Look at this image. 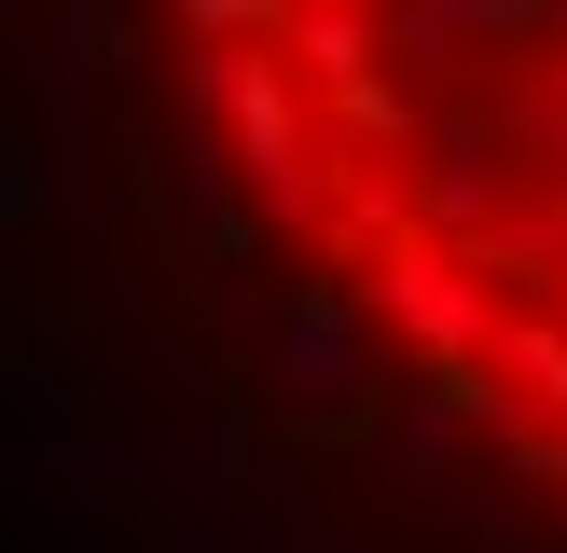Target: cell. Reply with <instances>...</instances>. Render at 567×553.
Here are the masks:
<instances>
[{
  "label": "cell",
  "instance_id": "obj_1",
  "mask_svg": "<svg viewBox=\"0 0 567 553\" xmlns=\"http://www.w3.org/2000/svg\"><path fill=\"white\" fill-rule=\"evenodd\" d=\"M360 319H402L415 359H485V346H498L485 263H457V249H430V236H402V249H374V263H360Z\"/></svg>",
  "mask_w": 567,
  "mask_h": 553
},
{
  "label": "cell",
  "instance_id": "obj_2",
  "mask_svg": "<svg viewBox=\"0 0 567 553\" xmlns=\"http://www.w3.org/2000/svg\"><path fill=\"white\" fill-rule=\"evenodd\" d=\"M277 387H291V401L360 387V291H347V276H319V291L277 304Z\"/></svg>",
  "mask_w": 567,
  "mask_h": 553
},
{
  "label": "cell",
  "instance_id": "obj_3",
  "mask_svg": "<svg viewBox=\"0 0 567 553\" xmlns=\"http://www.w3.org/2000/svg\"><path fill=\"white\" fill-rule=\"evenodd\" d=\"M415 236L457 249V263L498 236V138H485V125H443V166L415 180Z\"/></svg>",
  "mask_w": 567,
  "mask_h": 553
},
{
  "label": "cell",
  "instance_id": "obj_4",
  "mask_svg": "<svg viewBox=\"0 0 567 553\" xmlns=\"http://www.w3.org/2000/svg\"><path fill=\"white\" fill-rule=\"evenodd\" d=\"M277 70L319 83V97H332V83H374L388 70V14H360V0H305V14L277 28Z\"/></svg>",
  "mask_w": 567,
  "mask_h": 553
},
{
  "label": "cell",
  "instance_id": "obj_5",
  "mask_svg": "<svg viewBox=\"0 0 567 553\" xmlns=\"http://www.w3.org/2000/svg\"><path fill=\"white\" fill-rule=\"evenodd\" d=\"M485 374L513 387L540 429H567V319H498V346H485Z\"/></svg>",
  "mask_w": 567,
  "mask_h": 553
},
{
  "label": "cell",
  "instance_id": "obj_6",
  "mask_svg": "<svg viewBox=\"0 0 567 553\" xmlns=\"http://www.w3.org/2000/svg\"><path fill=\"white\" fill-rule=\"evenodd\" d=\"M402 401H415V429H443V442H457V429H513V415H526L513 387L485 374V359H415Z\"/></svg>",
  "mask_w": 567,
  "mask_h": 553
},
{
  "label": "cell",
  "instance_id": "obj_7",
  "mask_svg": "<svg viewBox=\"0 0 567 553\" xmlns=\"http://www.w3.org/2000/svg\"><path fill=\"white\" fill-rule=\"evenodd\" d=\"M55 42H70V70H83V83H111V70L138 55V28H125V14H55Z\"/></svg>",
  "mask_w": 567,
  "mask_h": 553
},
{
  "label": "cell",
  "instance_id": "obj_8",
  "mask_svg": "<svg viewBox=\"0 0 567 553\" xmlns=\"http://www.w3.org/2000/svg\"><path fill=\"white\" fill-rule=\"evenodd\" d=\"M498 457H513V484H567V429H540V415H513Z\"/></svg>",
  "mask_w": 567,
  "mask_h": 553
},
{
  "label": "cell",
  "instance_id": "obj_9",
  "mask_svg": "<svg viewBox=\"0 0 567 553\" xmlns=\"http://www.w3.org/2000/svg\"><path fill=\"white\" fill-rule=\"evenodd\" d=\"M526 153H554V166H567V111H526Z\"/></svg>",
  "mask_w": 567,
  "mask_h": 553
},
{
  "label": "cell",
  "instance_id": "obj_10",
  "mask_svg": "<svg viewBox=\"0 0 567 553\" xmlns=\"http://www.w3.org/2000/svg\"><path fill=\"white\" fill-rule=\"evenodd\" d=\"M471 553H498V540H471Z\"/></svg>",
  "mask_w": 567,
  "mask_h": 553
}]
</instances>
